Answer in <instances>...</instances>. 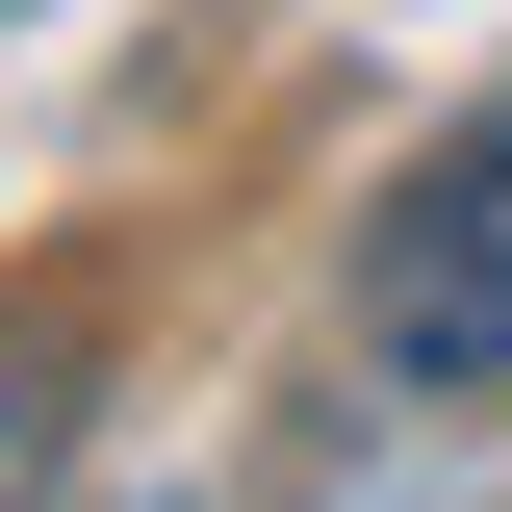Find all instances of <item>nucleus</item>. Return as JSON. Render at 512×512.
<instances>
[{"label":"nucleus","instance_id":"nucleus-1","mask_svg":"<svg viewBox=\"0 0 512 512\" xmlns=\"http://www.w3.org/2000/svg\"><path fill=\"white\" fill-rule=\"evenodd\" d=\"M359 333H384V384H436V410L512 384V103H461L436 154L359 205Z\"/></svg>","mask_w":512,"mask_h":512},{"label":"nucleus","instance_id":"nucleus-2","mask_svg":"<svg viewBox=\"0 0 512 512\" xmlns=\"http://www.w3.org/2000/svg\"><path fill=\"white\" fill-rule=\"evenodd\" d=\"M52 436H77V359H0V512H52Z\"/></svg>","mask_w":512,"mask_h":512}]
</instances>
